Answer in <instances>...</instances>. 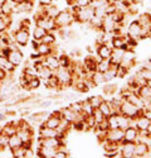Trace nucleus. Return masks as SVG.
Segmentation results:
<instances>
[{"instance_id": "a211bd4d", "label": "nucleus", "mask_w": 151, "mask_h": 158, "mask_svg": "<svg viewBox=\"0 0 151 158\" xmlns=\"http://www.w3.org/2000/svg\"><path fill=\"white\" fill-rule=\"evenodd\" d=\"M125 100H127V101H130V102H132L135 106H137L138 109H141V110H144L145 109V102H144V100L138 96L136 93H132V94H130L127 98H126Z\"/></svg>"}, {"instance_id": "6ab92c4d", "label": "nucleus", "mask_w": 151, "mask_h": 158, "mask_svg": "<svg viewBox=\"0 0 151 158\" xmlns=\"http://www.w3.org/2000/svg\"><path fill=\"white\" fill-rule=\"evenodd\" d=\"M60 122H62L60 118L54 116V115L50 114L49 116H47V118H45V120H44V123H43V124H44L45 127H48V128H52V129H56V130H57V128L59 127Z\"/></svg>"}, {"instance_id": "cd10ccee", "label": "nucleus", "mask_w": 151, "mask_h": 158, "mask_svg": "<svg viewBox=\"0 0 151 158\" xmlns=\"http://www.w3.org/2000/svg\"><path fill=\"white\" fill-rule=\"evenodd\" d=\"M137 22L140 23L141 27H149V25H151V17H150V14H149V11H145V13H141V14H138Z\"/></svg>"}, {"instance_id": "49530a36", "label": "nucleus", "mask_w": 151, "mask_h": 158, "mask_svg": "<svg viewBox=\"0 0 151 158\" xmlns=\"http://www.w3.org/2000/svg\"><path fill=\"white\" fill-rule=\"evenodd\" d=\"M10 27H9V24L0 17V33H3V32H8V29H9Z\"/></svg>"}, {"instance_id": "f3484780", "label": "nucleus", "mask_w": 151, "mask_h": 158, "mask_svg": "<svg viewBox=\"0 0 151 158\" xmlns=\"http://www.w3.org/2000/svg\"><path fill=\"white\" fill-rule=\"evenodd\" d=\"M57 135H58V131L56 129L48 128L44 124H41V127H39V137L41 138H50V137H57Z\"/></svg>"}, {"instance_id": "dca6fc26", "label": "nucleus", "mask_w": 151, "mask_h": 158, "mask_svg": "<svg viewBox=\"0 0 151 158\" xmlns=\"http://www.w3.org/2000/svg\"><path fill=\"white\" fill-rule=\"evenodd\" d=\"M56 151L57 149H54V148H48V147L39 146L38 149L35 151V153H37L38 157H42V158H54Z\"/></svg>"}, {"instance_id": "c756f323", "label": "nucleus", "mask_w": 151, "mask_h": 158, "mask_svg": "<svg viewBox=\"0 0 151 158\" xmlns=\"http://www.w3.org/2000/svg\"><path fill=\"white\" fill-rule=\"evenodd\" d=\"M47 32L48 31H45L44 28H42V27H39V25H35V28L33 29V38L35 39V41H42V38L47 34Z\"/></svg>"}, {"instance_id": "20e7f679", "label": "nucleus", "mask_w": 151, "mask_h": 158, "mask_svg": "<svg viewBox=\"0 0 151 158\" xmlns=\"http://www.w3.org/2000/svg\"><path fill=\"white\" fill-rule=\"evenodd\" d=\"M95 17V8L93 6H86L81 8V10L74 15V23H79V24H87L90 23L91 19Z\"/></svg>"}, {"instance_id": "423d86ee", "label": "nucleus", "mask_w": 151, "mask_h": 158, "mask_svg": "<svg viewBox=\"0 0 151 158\" xmlns=\"http://www.w3.org/2000/svg\"><path fill=\"white\" fill-rule=\"evenodd\" d=\"M140 32H141V25L140 23L137 22V19L132 20L129 27H127V33H126V35H127L129 38L131 39H135V41H140Z\"/></svg>"}, {"instance_id": "0eeeda50", "label": "nucleus", "mask_w": 151, "mask_h": 158, "mask_svg": "<svg viewBox=\"0 0 151 158\" xmlns=\"http://www.w3.org/2000/svg\"><path fill=\"white\" fill-rule=\"evenodd\" d=\"M136 142H121L120 153L122 158H134Z\"/></svg>"}, {"instance_id": "e433bc0d", "label": "nucleus", "mask_w": 151, "mask_h": 158, "mask_svg": "<svg viewBox=\"0 0 151 158\" xmlns=\"http://www.w3.org/2000/svg\"><path fill=\"white\" fill-rule=\"evenodd\" d=\"M137 73L140 75L141 77H144L146 81H150L151 80V70L150 69H146V67H142V66H141Z\"/></svg>"}, {"instance_id": "37998d69", "label": "nucleus", "mask_w": 151, "mask_h": 158, "mask_svg": "<svg viewBox=\"0 0 151 158\" xmlns=\"http://www.w3.org/2000/svg\"><path fill=\"white\" fill-rule=\"evenodd\" d=\"M68 108L72 110V111H74V113H82V104H81V101H77V102H72L71 105H68Z\"/></svg>"}, {"instance_id": "ea45409f", "label": "nucleus", "mask_w": 151, "mask_h": 158, "mask_svg": "<svg viewBox=\"0 0 151 158\" xmlns=\"http://www.w3.org/2000/svg\"><path fill=\"white\" fill-rule=\"evenodd\" d=\"M106 5H107V4H106ZM106 5H101V6L95 8V17L103 18V17L106 15Z\"/></svg>"}, {"instance_id": "864d4df0", "label": "nucleus", "mask_w": 151, "mask_h": 158, "mask_svg": "<svg viewBox=\"0 0 151 158\" xmlns=\"http://www.w3.org/2000/svg\"><path fill=\"white\" fill-rule=\"evenodd\" d=\"M27 2H33V3H34V2H35V0H27Z\"/></svg>"}, {"instance_id": "4be33fe9", "label": "nucleus", "mask_w": 151, "mask_h": 158, "mask_svg": "<svg viewBox=\"0 0 151 158\" xmlns=\"http://www.w3.org/2000/svg\"><path fill=\"white\" fill-rule=\"evenodd\" d=\"M21 146H23V142H21V139L19 138V135H18L17 133L9 137V140H8V148L10 149V152H11V149H15V148L21 147Z\"/></svg>"}, {"instance_id": "b1692460", "label": "nucleus", "mask_w": 151, "mask_h": 158, "mask_svg": "<svg viewBox=\"0 0 151 158\" xmlns=\"http://www.w3.org/2000/svg\"><path fill=\"white\" fill-rule=\"evenodd\" d=\"M17 131H18V124L17 123H8V124L2 127V133L8 135V137L15 134Z\"/></svg>"}, {"instance_id": "c9c22d12", "label": "nucleus", "mask_w": 151, "mask_h": 158, "mask_svg": "<svg viewBox=\"0 0 151 158\" xmlns=\"http://www.w3.org/2000/svg\"><path fill=\"white\" fill-rule=\"evenodd\" d=\"M41 86V78L39 77H33L32 80L28 81V90H35Z\"/></svg>"}, {"instance_id": "09e8293b", "label": "nucleus", "mask_w": 151, "mask_h": 158, "mask_svg": "<svg viewBox=\"0 0 151 158\" xmlns=\"http://www.w3.org/2000/svg\"><path fill=\"white\" fill-rule=\"evenodd\" d=\"M144 115L151 122V109H144Z\"/></svg>"}, {"instance_id": "aec40b11", "label": "nucleus", "mask_w": 151, "mask_h": 158, "mask_svg": "<svg viewBox=\"0 0 151 158\" xmlns=\"http://www.w3.org/2000/svg\"><path fill=\"white\" fill-rule=\"evenodd\" d=\"M72 89L78 94H84V93H87V91L90 90V87L87 86L84 80H76L73 82V85H72Z\"/></svg>"}, {"instance_id": "39448f33", "label": "nucleus", "mask_w": 151, "mask_h": 158, "mask_svg": "<svg viewBox=\"0 0 151 158\" xmlns=\"http://www.w3.org/2000/svg\"><path fill=\"white\" fill-rule=\"evenodd\" d=\"M29 37H30L29 29H27V28H18L14 32V35H13V41L17 43V46L19 48H21V47H25L28 44Z\"/></svg>"}, {"instance_id": "2eb2a0df", "label": "nucleus", "mask_w": 151, "mask_h": 158, "mask_svg": "<svg viewBox=\"0 0 151 158\" xmlns=\"http://www.w3.org/2000/svg\"><path fill=\"white\" fill-rule=\"evenodd\" d=\"M138 135V129L136 127H127L125 129V135L122 142H136Z\"/></svg>"}, {"instance_id": "393cba45", "label": "nucleus", "mask_w": 151, "mask_h": 158, "mask_svg": "<svg viewBox=\"0 0 151 158\" xmlns=\"http://www.w3.org/2000/svg\"><path fill=\"white\" fill-rule=\"evenodd\" d=\"M53 75H54V71H52L49 67H47L45 64H43L42 67H41L39 70H38V77L42 78V80H44V81H45V80H48L49 77H52Z\"/></svg>"}, {"instance_id": "f8f14e48", "label": "nucleus", "mask_w": 151, "mask_h": 158, "mask_svg": "<svg viewBox=\"0 0 151 158\" xmlns=\"http://www.w3.org/2000/svg\"><path fill=\"white\" fill-rule=\"evenodd\" d=\"M116 22L112 19V17L110 14L105 15L103 19H102V24H101V29H102V32L105 33H112L113 31H115L116 28Z\"/></svg>"}, {"instance_id": "c03bdc74", "label": "nucleus", "mask_w": 151, "mask_h": 158, "mask_svg": "<svg viewBox=\"0 0 151 158\" xmlns=\"http://www.w3.org/2000/svg\"><path fill=\"white\" fill-rule=\"evenodd\" d=\"M92 115H93V118H95V120H96V123H99L101 120H103V119H105V116H103V114H102V113H101V110H99L98 108L93 109V111H92Z\"/></svg>"}, {"instance_id": "4468645a", "label": "nucleus", "mask_w": 151, "mask_h": 158, "mask_svg": "<svg viewBox=\"0 0 151 158\" xmlns=\"http://www.w3.org/2000/svg\"><path fill=\"white\" fill-rule=\"evenodd\" d=\"M150 146L146 143H142V142H136V146H135V154H134V158H144L145 154L150 151Z\"/></svg>"}, {"instance_id": "ddd939ff", "label": "nucleus", "mask_w": 151, "mask_h": 158, "mask_svg": "<svg viewBox=\"0 0 151 158\" xmlns=\"http://www.w3.org/2000/svg\"><path fill=\"white\" fill-rule=\"evenodd\" d=\"M43 63L49 67L52 71H57L59 69V61H58V56H56L54 53L48 55L45 57H43Z\"/></svg>"}, {"instance_id": "a19ab883", "label": "nucleus", "mask_w": 151, "mask_h": 158, "mask_svg": "<svg viewBox=\"0 0 151 158\" xmlns=\"http://www.w3.org/2000/svg\"><path fill=\"white\" fill-rule=\"evenodd\" d=\"M108 124H110V129H113V128H118V123H117V116L116 114H111L108 118Z\"/></svg>"}, {"instance_id": "58836bf2", "label": "nucleus", "mask_w": 151, "mask_h": 158, "mask_svg": "<svg viewBox=\"0 0 151 158\" xmlns=\"http://www.w3.org/2000/svg\"><path fill=\"white\" fill-rule=\"evenodd\" d=\"M24 154H25V148L21 146V147H18L15 149H11V156L13 157H17V158H24Z\"/></svg>"}, {"instance_id": "6e6552de", "label": "nucleus", "mask_w": 151, "mask_h": 158, "mask_svg": "<svg viewBox=\"0 0 151 158\" xmlns=\"http://www.w3.org/2000/svg\"><path fill=\"white\" fill-rule=\"evenodd\" d=\"M8 60L15 66H19L21 62H23V60H24V56H23V52L19 49V47H17V48H13V49H10L9 51V53H8Z\"/></svg>"}, {"instance_id": "7ed1b4c3", "label": "nucleus", "mask_w": 151, "mask_h": 158, "mask_svg": "<svg viewBox=\"0 0 151 158\" xmlns=\"http://www.w3.org/2000/svg\"><path fill=\"white\" fill-rule=\"evenodd\" d=\"M54 75L59 80L60 85L64 86V89L72 87L73 85V73L68 67H59L57 71H54Z\"/></svg>"}, {"instance_id": "5701e85b", "label": "nucleus", "mask_w": 151, "mask_h": 158, "mask_svg": "<svg viewBox=\"0 0 151 158\" xmlns=\"http://www.w3.org/2000/svg\"><path fill=\"white\" fill-rule=\"evenodd\" d=\"M136 94L140 96L142 100H151V89L147 86V84L138 87L137 91H136Z\"/></svg>"}, {"instance_id": "1a4fd4ad", "label": "nucleus", "mask_w": 151, "mask_h": 158, "mask_svg": "<svg viewBox=\"0 0 151 158\" xmlns=\"http://www.w3.org/2000/svg\"><path fill=\"white\" fill-rule=\"evenodd\" d=\"M123 135H125V130L121 128H113V129H108L107 134H106V139L107 140H112V142H118L121 143L123 140Z\"/></svg>"}, {"instance_id": "c85d7f7f", "label": "nucleus", "mask_w": 151, "mask_h": 158, "mask_svg": "<svg viewBox=\"0 0 151 158\" xmlns=\"http://www.w3.org/2000/svg\"><path fill=\"white\" fill-rule=\"evenodd\" d=\"M58 61H59V67H69L73 58H71L68 53H60L58 56Z\"/></svg>"}, {"instance_id": "7c9ffc66", "label": "nucleus", "mask_w": 151, "mask_h": 158, "mask_svg": "<svg viewBox=\"0 0 151 158\" xmlns=\"http://www.w3.org/2000/svg\"><path fill=\"white\" fill-rule=\"evenodd\" d=\"M103 96H101V95H93V96H90L87 99V101H88V104L91 105V106L93 108V109H96V108H98L99 106V104L103 101Z\"/></svg>"}, {"instance_id": "72a5a7b5", "label": "nucleus", "mask_w": 151, "mask_h": 158, "mask_svg": "<svg viewBox=\"0 0 151 158\" xmlns=\"http://www.w3.org/2000/svg\"><path fill=\"white\" fill-rule=\"evenodd\" d=\"M111 67V62L110 60H101L97 62V71L105 73L106 71H108Z\"/></svg>"}, {"instance_id": "f03ea898", "label": "nucleus", "mask_w": 151, "mask_h": 158, "mask_svg": "<svg viewBox=\"0 0 151 158\" xmlns=\"http://www.w3.org/2000/svg\"><path fill=\"white\" fill-rule=\"evenodd\" d=\"M120 114L127 116L129 119H136L137 116H140L141 114H144V110L138 109L137 106L127 100H123L121 102V106H120Z\"/></svg>"}, {"instance_id": "bb28decb", "label": "nucleus", "mask_w": 151, "mask_h": 158, "mask_svg": "<svg viewBox=\"0 0 151 158\" xmlns=\"http://www.w3.org/2000/svg\"><path fill=\"white\" fill-rule=\"evenodd\" d=\"M98 109L101 110V113L103 114V116H105V118H108V116L112 114V109H111L110 101H108V100H106V99H103V101L99 104Z\"/></svg>"}, {"instance_id": "3c124183", "label": "nucleus", "mask_w": 151, "mask_h": 158, "mask_svg": "<svg viewBox=\"0 0 151 158\" xmlns=\"http://www.w3.org/2000/svg\"><path fill=\"white\" fill-rule=\"evenodd\" d=\"M147 86L151 89V80H150V81H147Z\"/></svg>"}, {"instance_id": "412c9836", "label": "nucleus", "mask_w": 151, "mask_h": 158, "mask_svg": "<svg viewBox=\"0 0 151 158\" xmlns=\"http://www.w3.org/2000/svg\"><path fill=\"white\" fill-rule=\"evenodd\" d=\"M90 78H91V81L93 82L95 87H96V86H101V85H103V84L106 82V80H105V75H103L102 72H99V71H95V72H92Z\"/></svg>"}, {"instance_id": "9b49d317", "label": "nucleus", "mask_w": 151, "mask_h": 158, "mask_svg": "<svg viewBox=\"0 0 151 158\" xmlns=\"http://www.w3.org/2000/svg\"><path fill=\"white\" fill-rule=\"evenodd\" d=\"M38 143L42 147H48V148H54L57 149L60 144L63 143L62 140H59L57 137H50V138H38Z\"/></svg>"}, {"instance_id": "4c0bfd02", "label": "nucleus", "mask_w": 151, "mask_h": 158, "mask_svg": "<svg viewBox=\"0 0 151 158\" xmlns=\"http://www.w3.org/2000/svg\"><path fill=\"white\" fill-rule=\"evenodd\" d=\"M81 104H82V114H83V116H84V115H90V114H92L93 108L91 106L90 104H88L87 100H86V101H81Z\"/></svg>"}, {"instance_id": "79ce46f5", "label": "nucleus", "mask_w": 151, "mask_h": 158, "mask_svg": "<svg viewBox=\"0 0 151 158\" xmlns=\"http://www.w3.org/2000/svg\"><path fill=\"white\" fill-rule=\"evenodd\" d=\"M116 72H117V77H120V78H123V77H126V75H127L130 71L125 67V66H122V64H118L117 66V70H116Z\"/></svg>"}, {"instance_id": "f704fd0d", "label": "nucleus", "mask_w": 151, "mask_h": 158, "mask_svg": "<svg viewBox=\"0 0 151 158\" xmlns=\"http://www.w3.org/2000/svg\"><path fill=\"white\" fill-rule=\"evenodd\" d=\"M103 94L105 95H113L117 91V86L115 84H108V82H105L103 84Z\"/></svg>"}, {"instance_id": "9d476101", "label": "nucleus", "mask_w": 151, "mask_h": 158, "mask_svg": "<svg viewBox=\"0 0 151 158\" xmlns=\"http://www.w3.org/2000/svg\"><path fill=\"white\" fill-rule=\"evenodd\" d=\"M96 53L99 56L101 60H110L112 55V47L108 43H99L96 47Z\"/></svg>"}, {"instance_id": "473e14b6", "label": "nucleus", "mask_w": 151, "mask_h": 158, "mask_svg": "<svg viewBox=\"0 0 151 158\" xmlns=\"http://www.w3.org/2000/svg\"><path fill=\"white\" fill-rule=\"evenodd\" d=\"M116 116H117V123H118V128H121V129H126L129 125H130V119L127 116H125V115H122V114H116Z\"/></svg>"}, {"instance_id": "a18cd8bd", "label": "nucleus", "mask_w": 151, "mask_h": 158, "mask_svg": "<svg viewBox=\"0 0 151 158\" xmlns=\"http://www.w3.org/2000/svg\"><path fill=\"white\" fill-rule=\"evenodd\" d=\"M92 3V0H74V4L79 6V8H86V6H90Z\"/></svg>"}, {"instance_id": "2f4dec72", "label": "nucleus", "mask_w": 151, "mask_h": 158, "mask_svg": "<svg viewBox=\"0 0 151 158\" xmlns=\"http://www.w3.org/2000/svg\"><path fill=\"white\" fill-rule=\"evenodd\" d=\"M56 41H57V38H56L54 32H47V34L42 38L41 42H43V43H45V44L54 46V44H56Z\"/></svg>"}, {"instance_id": "a878e982", "label": "nucleus", "mask_w": 151, "mask_h": 158, "mask_svg": "<svg viewBox=\"0 0 151 158\" xmlns=\"http://www.w3.org/2000/svg\"><path fill=\"white\" fill-rule=\"evenodd\" d=\"M149 124H150V119H147L144 114H141L140 116L136 118V128L138 130H146Z\"/></svg>"}, {"instance_id": "de8ad7c7", "label": "nucleus", "mask_w": 151, "mask_h": 158, "mask_svg": "<svg viewBox=\"0 0 151 158\" xmlns=\"http://www.w3.org/2000/svg\"><path fill=\"white\" fill-rule=\"evenodd\" d=\"M54 0H38V3H39V5L42 6H48V5H52Z\"/></svg>"}, {"instance_id": "8fccbe9b", "label": "nucleus", "mask_w": 151, "mask_h": 158, "mask_svg": "<svg viewBox=\"0 0 151 158\" xmlns=\"http://www.w3.org/2000/svg\"><path fill=\"white\" fill-rule=\"evenodd\" d=\"M147 131H149V134L151 135V122H150V124H149V127H147V129H146Z\"/></svg>"}, {"instance_id": "f257e3e1", "label": "nucleus", "mask_w": 151, "mask_h": 158, "mask_svg": "<svg viewBox=\"0 0 151 158\" xmlns=\"http://www.w3.org/2000/svg\"><path fill=\"white\" fill-rule=\"evenodd\" d=\"M54 22H56V25H57V29L67 28V27H71V25L74 23V15L71 13L69 9L59 10V13L54 18Z\"/></svg>"}, {"instance_id": "603ef678", "label": "nucleus", "mask_w": 151, "mask_h": 158, "mask_svg": "<svg viewBox=\"0 0 151 158\" xmlns=\"http://www.w3.org/2000/svg\"><path fill=\"white\" fill-rule=\"evenodd\" d=\"M126 2H129V3H134V0H126Z\"/></svg>"}, {"instance_id": "5fc2aeb1", "label": "nucleus", "mask_w": 151, "mask_h": 158, "mask_svg": "<svg viewBox=\"0 0 151 158\" xmlns=\"http://www.w3.org/2000/svg\"><path fill=\"white\" fill-rule=\"evenodd\" d=\"M0 93H2V85H0Z\"/></svg>"}]
</instances>
